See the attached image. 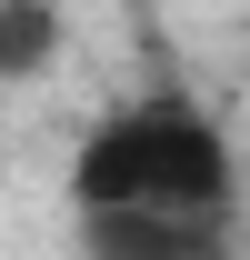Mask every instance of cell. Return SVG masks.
<instances>
[{
    "label": "cell",
    "mask_w": 250,
    "mask_h": 260,
    "mask_svg": "<svg viewBox=\"0 0 250 260\" xmlns=\"http://www.w3.org/2000/svg\"><path fill=\"white\" fill-rule=\"evenodd\" d=\"M70 210H170V220H230L240 160L190 90H140L70 150Z\"/></svg>",
    "instance_id": "1"
},
{
    "label": "cell",
    "mask_w": 250,
    "mask_h": 260,
    "mask_svg": "<svg viewBox=\"0 0 250 260\" xmlns=\"http://www.w3.org/2000/svg\"><path fill=\"white\" fill-rule=\"evenodd\" d=\"M80 260H230V220H170V210H80Z\"/></svg>",
    "instance_id": "2"
},
{
    "label": "cell",
    "mask_w": 250,
    "mask_h": 260,
    "mask_svg": "<svg viewBox=\"0 0 250 260\" xmlns=\"http://www.w3.org/2000/svg\"><path fill=\"white\" fill-rule=\"evenodd\" d=\"M60 60V10L50 0H0V80H40Z\"/></svg>",
    "instance_id": "3"
}]
</instances>
